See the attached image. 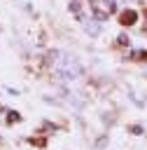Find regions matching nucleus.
Returning <instances> with one entry per match:
<instances>
[{
    "mask_svg": "<svg viewBox=\"0 0 147 150\" xmlns=\"http://www.w3.org/2000/svg\"><path fill=\"white\" fill-rule=\"evenodd\" d=\"M117 45H121V47H128V35H124V33H121V35L117 38Z\"/></svg>",
    "mask_w": 147,
    "mask_h": 150,
    "instance_id": "6",
    "label": "nucleus"
},
{
    "mask_svg": "<svg viewBox=\"0 0 147 150\" xmlns=\"http://www.w3.org/2000/svg\"><path fill=\"white\" fill-rule=\"evenodd\" d=\"M138 21V12L135 9H126V12H121V16H119V23L121 26H133Z\"/></svg>",
    "mask_w": 147,
    "mask_h": 150,
    "instance_id": "3",
    "label": "nucleus"
},
{
    "mask_svg": "<svg viewBox=\"0 0 147 150\" xmlns=\"http://www.w3.org/2000/svg\"><path fill=\"white\" fill-rule=\"evenodd\" d=\"M84 28H86V33H91V35H98V26H96V23H84Z\"/></svg>",
    "mask_w": 147,
    "mask_h": 150,
    "instance_id": "5",
    "label": "nucleus"
},
{
    "mask_svg": "<svg viewBox=\"0 0 147 150\" xmlns=\"http://www.w3.org/2000/svg\"><path fill=\"white\" fill-rule=\"evenodd\" d=\"M131 59H133V61H147V52L135 49V52H131Z\"/></svg>",
    "mask_w": 147,
    "mask_h": 150,
    "instance_id": "4",
    "label": "nucleus"
},
{
    "mask_svg": "<svg viewBox=\"0 0 147 150\" xmlns=\"http://www.w3.org/2000/svg\"><path fill=\"white\" fill-rule=\"evenodd\" d=\"M7 120H9V122H19L21 117H19V112H9V117H7Z\"/></svg>",
    "mask_w": 147,
    "mask_h": 150,
    "instance_id": "7",
    "label": "nucleus"
},
{
    "mask_svg": "<svg viewBox=\"0 0 147 150\" xmlns=\"http://www.w3.org/2000/svg\"><path fill=\"white\" fill-rule=\"evenodd\" d=\"M54 66H56V70H58V75L63 80H75V77H79L84 73L79 61L75 56H70V54H61V59H54Z\"/></svg>",
    "mask_w": 147,
    "mask_h": 150,
    "instance_id": "1",
    "label": "nucleus"
},
{
    "mask_svg": "<svg viewBox=\"0 0 147 150\" xmlns=\"http://www.w3.org/2000/svg\"><path fill=\"white\" fill-rule=\"evenodd\" d=\"M91 9H93V14H96V19H98V21L107 19V14H110L107 0H91Z\"/></svg>",
    "mask_w": 147,
    "mask_h": 150,
    "instance_id": "2",
    "label": "nucleus"
}]
</instances>
